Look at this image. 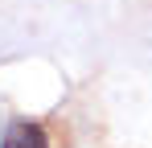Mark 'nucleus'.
Instances as JSON below:
<instances>
[{
    "label": "nucleus",
    "mask_w": 152,
    "mask_h": 148,
    "mask_svg": "<svg viewBox=\"0 0 152 148\" xmlns=\"http://www.w3.org/2000/svg\"><path fill=\"white\" fill-rule=\"evenodd\" d=\"M0 148H50V136L29 119H12L4 127V144Z\"/></svg>",
    "instance_id": "obj_1"
}]
</instances>
